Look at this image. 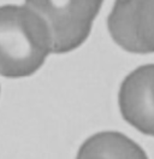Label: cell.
<instances>
[{
	"instance_id": "cell-1",
	"label": "cell",
	"mask_w": 154,
	"mask_h": 159,
	"mask_svg": "<svg viewBox=\"0 0 154 159\" xmlns=\"http://www.w3.org/2000/svg\"><path fill=\"white\" fill-rule=\"evenodd\" d=\"M52 52L46 23L27 6H0V75L7 79L35 74Z\"/></svg>"
},
{
	"instance_id": "cell-2",
	"label": "cell",
	"mask_w": 154,
	"mask_h": 159,
	"mask_svg": "<svg viewBox=\"0 0 154 159\" xmlns=\"http://www.w3.org/2000/svg\"><path fill=\"white\" fill-rule=\"evenodd\" d=\"M104 0H25V6L46 23L53 53L78 48L89 36Z\"/></svg>"
},
{
	"instance_id": "cell-3",
	"label": "cell",
	"mask_w": 154,
	"mask_h": 159,
	"mask_svg": "<svg viewBox=\"0 0 154 159\" xmlns=\"http://www.w3.org/2000/svg\"><path fill=\"white\" fill-rule=\"evenodd\" d=\"M115 42L131 53L153 52V0H116L107 18Z\"/></svg>"
},
{
	"instance_id": "cell-4",
	"label": "cell",
	"mask_w": 154,
	"mask_h": 159,
	"mask_svg": "<svg viewBox=\"0 0 154 159\" xmlns=\"http://www.w3.org/2000/svg\"><path fill=\"white\" fill-rule=\"evenodd\" d=\"M153 72L152 64L130 72L119 89V109L123 118L134 128L152 136L153 124Z\"/></svg>"
},
{
	"instance_id": "cell-5",
	"label": "cell",
	"mask_w": 154,
	"mask_h": 159,
	"mask_svg": "<svg viewBox=\"0 0 154 159\" xmlns=\"http://www.w3.org/2000/svg\"><path fill=\"white\" fill-rule=\"evenodd\" d=\"M76 159H148L142 147L118 131H100L82 143Z\"/></svg>"
}]
</instances>
